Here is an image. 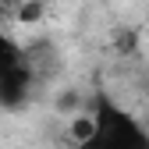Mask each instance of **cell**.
Masks as SVG:
<instances>
[{
    "mask_svg": "<svg viewBox=\"0 0 149 149\" xmlns=\"http://www.w3.org/2000/svg\"><path fill=\"white\" fill-rule=\"evenodd\" d=\"M74 149H149V128L124 110L114 96L96 92L89 103V117L74 139Z\"/></svg>",
    "mask_w": 149,
    "mask_h": 149,
    "instance_id": "1",
    "label": "cell"
},
{
    "mask_svg": "<svg viewBox=\"0 0 149 149\" xmlns=\"http://www.w3.org/2000/svg\"><path fill=\"white\" fill-rule=\"evenodd\" d=\"M36 89V68L25 57V50H18V43H11L0 32V107L4 110H22L32 100Z\"/></svg>",
    "mask_w": 149,
    "mask_h": 149,
    "instance_id": "2",
    "label": "cell"
}]
</instances>
